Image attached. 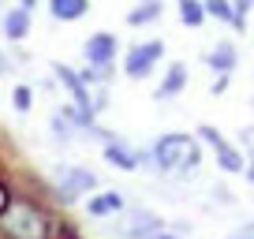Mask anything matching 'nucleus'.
<instances>
[{"label": "nucleus", "mask_w": 254, "mask_h": 239, "mask_svg": "<svg viewBox=\"0 0 254 239\" xmlns=\"http://www.w3.org/2000/svg\"><path fill=\"white\" fill-rule=\"evenodd\" d=\"M11 206V198H8V191H4V187H0V213H4V209Z\"/></svg>", "instance_id": "aec40b11"}, {"label": "nucleus", "mask_w": 254, "mask_h": 239, "mask_svg": "<svg viewBox=\"0 0 254 239\" xmlns=\"http://www.w3.org/2000/svg\"><path fill=\"white\" fill-rule=\"evenodd\" d=\"M0 228L8 239H49V221L41 209H34L30 202H11L0 213Z\"/></svg>", "instance_id": "f03ea898"}, {"label": "nucleus", "mask_w": 254, "mask_h": 239, "mask_svg": "<svg viewBox=\"0 0 254 239\" xmlns=\"http://www.w3.org/2000/svg\"><path fill=\"white\" fill-rule=\"evenodd\" d=\"M236 64H239V53H236V45H232V41L213 45V53L206 56V67H213L217 75H232V71H236Z\"/></svg>", "instance_id": "9d476101"}, {"label": "nucleus", "mask_w": 254, "mask_h": 239, "mask_svg": "<svg viewBox=\"0 0 254 239\" xmlns=\"http://www.w3.org/2000/svg\"><path fill=\"white\" fill-rule=\"evenodd\" d=\"M116 38L112 34H90L86 38V45H82V56H86V64L90 67H97V71H109L112 64H116Z\"/></svg>", "instance_id": "39448f33"}, {"label": "nucleus", "mask_w": 254, "mask_h": 239, "mask_svg": "<svg viewBox=\"0 0 254 239\" xmlns=\"http://www.w3.org/2000/svg\"><path fill=\"white\" fill-rule=\"evenodd\" d=\"M232 239H239V236H232Z\"/></svg>", "instance_id": "b1692460"}, {"label": "nucleus", "mask_w": 254, "mask_h": 239, "mask_svg": "<svg viewBox=\"0 0 254 239\" xmlns=\"http://www.w3.org/2000/svg\"><path fill=\"white\" fill-rule=\"evenodd\" d=\"M11 105H15V112H30L34 90H30V86H15V90H11Z\"/></svg>", "instance_id": "f3484780"}, {"label": "nucleus", "mask_w": 254, "mask_h": 239, "mask_svg": "<svg viewBox=\"0 0 254 239\" xmlns=\"http://www.w3.org/2000/svg\"><path fill=\"white\" fill-rule=\"evenodd\" d=\"M183 86H187V67H183V64H172V67L165 71V79H161V86L153 90V97H157V101H172V97L183 94Z\"/></svg>", "instance_id": "1a4fd4ad"}, {"label": "nucleus", "mask_w": 254, "mask_h": 239, "mask_svg": "<svg viewBox=\"0 0 254 239\" xmlns=\"http://www.w3.org/2000/svg\"><path fill=\"white\" fill-rule=\"evenodd\" d=\"M202 161V150L190 135H161L153 146V165L168 176H190Z\"/></svg>", "instance_id": "f257e3e1"}, {"label": "nucleus", "mask_w": 254, "mask_h": 239, "mask_svg": "<svg viewBox=\"0 0 254 239\" xmlns=\"http://www.w3.org/2000/svg\"><path fill=\"white\" fill-rule=\"evenodd\" d=\"M180 4V19H183V26H202L206 23V0H176Z\"/></svg>", "instance_id": "4468645a"}, {"label": "nucleus", "mask_w": 254, "mask_h": 239, "mask_svg": "<svg viewBox=\"0 0 254 239\" xmlns=\"http://www.w3.org/2000/svg\"><path fill=\"white\" fill-rule=\"evenodd\" d=\"M247 179H251V187H254V153H251V165H247Z\"/></svg>", "instance_id": "4be33fe9"}, {"label": "nucleus", "mask_w": 254, "mask_h": 239, "mask_svg": "<svg viewBox=\"0 0 254 239\" xmlns=\"http://www.w3.org/2000/svg\"><path fill=\"white\" fill-rule=\"evenodd\" d=\"M206 11L213 19H221V23H236V8H232V0H206Z\"/></svg>", "instance_id": "dca6fc26"}, {"label": "nucleus", "mask_w": 254, "mask_h": 239, "mask_svg": "<svg viewBox=\"0 0 254 239\" xmlns=\"http://www.w3.org/2000/svg\"><path fill=\"white\" fill-rule=\"evenodd\" d=\"M4 34H8L11 41H23L26 34H30V8H15L4 15Z\"/></svg>", "instance_id": "ddd939ff"}, {"label": "nucleus", "mask_w": 254, "mask_h": 239, "mask_svg": "<svg viewBox=\"0 0 254 239\" xmlns=\"http://www.w3.org/2000/svg\"><path fill=\"white\" fill-rule=\"evenodd\" d=\"M120 209H124V194H116V191H97L94 198L86 202V213L97 217V221H101V217L120 213Z\"/></svg>", "instance_id": "9b49d317"}, {"label": "nucleus", "mask_w": 254, "mask_h": 239, "mask_svg": "<svg viewBox=\"0 0 254 239\" xmlns=\"http://www.w3.org/2000/svg\"><path fill=\"white\" fill-rule=\"evenodd\" d=\"M8 71H11V64H8V56L0 53V75H8Z\"/></svg>", "instance_id": "412c9836"}, {"label": "nucleus", "mask_w": 254, "mask_h": 239, "mask_svg": "<svg viewBox=\"0 0 254 239\" xmlns=\"http://www.w3.org/2000/svg\"><path fill=\"white\" fill-rule=\"evenodd\" d=\"M161 8H165V4H161V0H142V4H138V8L131 11V15H127V23H131V26H142V23H153V19L161 15Z\"/></svg>", "instance_id": "2eb2a0df"}, {"label": "nucleus", "mask_w": 254, "mask_h": 239, "mask_svg": "<svg viewBox=\"0 0 254 239\" xmlns=\"http://www.w3.org/2000/svg\"><path fill=\"white\" fill-rule=\"evenodd\" d=\"M56 183H60V198L64 202H75L79 194L97 191V176L90 172V168H64V179H56Z\"/></svg>", "instance_id": "0eeeda50"}, {"label": "nucleus", "mask_w": 254, "mask_h": 239, "mask_svg": "<svg viewBox=\"0 0 254 239\" xmlns=\"http://www.w3.org/2000/svg\"><path fill=\"white\" fill-rule=\"evenodd\" d=\"M198 135L206 138L209 146H213V153H217V165H221V172H228V176H236V172H247V161H243V153H239L236 146L228 142V138H221L213 127H202Z\"/></svg>", "instance_id": "423d86ee"}, {"label": "nucleus", "mask_w": 254, "mask_h": 239, "mask_svg": "<svg viewBox=\"0 0 254 239\" xmlns=\"http://www.w3.org/2000/svg\"><path fill=\"white\" fill-rule=\"evenodd\" d=\"M161 53H165V45H161L157 38L146 41V45H135L131 53H127V60H124V75L127 79H146V75L157 67Z\"/></svg>", "instance_id": "20e7f679"}, {"label": "nucleus", "mask_w": 254, "mask_h": 239, "mask_svg": "<svg viewBox=\"0 0 254 239\" xmlns=\"http://www.w3.org/2000/svg\"><path fill=\"white\" fill-rule=\"evenodd\" d=\"M19 8H30L34 11V8H38V0H19Z\"/></svg>", "instance_id": "5701e85b"}, {"label": "nucleus", "mask_w": 254, "mask_h": 239, "mask_svg": "<svg viewBox=\"0 0 254 239\" xmlns=\"http://www.w3.org/2000/svg\"><path fill=\"white\" fill-rule=\"evenodd\" d=\"M56 71V79L64 82V86H67V94H71V101H75V109H79V116H82V127H94V109L97 105L90 101V90H86V79H82V75H75L71 67H64V64H56L53 67Z\"/></svg>", "instance_id": "7ed1b4c3"}, {"label": "nucleus", "mask_w": 254, "mask_h": 239, "mask_svg": "<svg viewBox=\"0 0 254 239\" xmlns=\"http://www.w3.org/2000/svg\"><path fill=\"white\" fill-rule=\"evenodd\" d=\"M224 90H228V75H217V82H213V94H217V97H221V94H224Z\"/></svg>", "instance_id": "6ab92c4d"}, {"label": "nucleus", "mask_w": 254, "mask_h": 239, "mask_svg": "<svg viewBox=\"0 0 254 239\" xmlns=\"http://www.w3.org/2000/svg\"><path fill=\"white\" fill-rule=\"evenodd\" d=\"M101 153H105V161H109V165L124 168V172H131V168H138V165H142V161H153V153H150V157H142V153H135V150H131V146L124 142V138H109Z\"/></svg>", "instance_id": "6e6552de"}, {"label": "nucleus", "mask_w": 254, "mask_h": 239, "mask_svg": "<svg viewBox=\"0 0 254 239\" xmlns=\"http://www.w3.org/2000/svg\"><path fill=\"white\" fill-rule=\"evenodd\" d=\"M232 8H236V23H232V26L243 30V26H247V11L254 8V0H232Z\"/></svg>", "instance_id": "a211bd4d"}, {"label": "nucleus", "mask_w": 254, "mask_h": 239, "mask_svg": "<svg viewBox=\"0 0 254 239\" xmlns=\"http://www.w3.org/2000/svg\"><path fill=\"white\" fill-rule=\"evenodd\" d=\"M90 11V0H49V15L56 23H75Z\"/></svg>", "instance_id": "f8f14e48"}]
</instances>
